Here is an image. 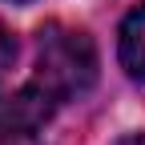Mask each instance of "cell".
<instances>
[{
  "label": "cell",
  "instance_id": "1",
  "mask_svg": "<svg viewBox=\"0 0 145 145\" xmlns=\"http://www.w3.org/2000/svg\"><path fill=\"white\" fill-rule=\"evenodd\" d=\"M97 81V48L81 28L48 24L40 28V48H36V85L52 93L57 101L89 93Z\"/></svg>",
  "mask_w": 145,
  "mask_h": 145
},
{
  "label": "cell",
  "instance_id": "5",
  "mask_svg": "<svg viewBox=\"0 0 145 145\" xmlns=\"http://www.w3.org/2000/svg\"><path fill=\"white\" fill-rule=\"evenodd\" d=\"M0 145H40L32 133H0Z\"/></svg>",
  "mask_w": 145,
  "mask_h": 145
},
{
  "label": "cell",
  "instance_id": "4",
  "mask_svg": "<svg viewBox=\"0 0 145 145\" xmlns=\"http://www.w3.org/2000/svg\"><path fill=\"white\" fill-rule=\"evenodd\" d=\"M12 57H16V40H12V32L0 24V72L12 65Z\"/></svg>",
  "mask_w": 145,
  "mask_h": 145
},
{
  "label": "cell",
  "instance_id": "3",
  "mask_svg": "<svg viewBox=\"0 0 145 145\" xmlns=\"http://www.w3.org/2000/svg\"><path fill=\"white\" fill-rule=\"evenodd\" d=\"M121 65L129 77L145 81V4H137L121 24Z\"/></svg>",
  "mask_w": 145,
  "mask_h": 145
},
{
  "label": "cell",
  "instance_id": "6",
  "mask_svg": "<svg viewBox=\"0 0 145 145\" xmlns=\"http://www.w3.org/2000/svg\"><path fill=\"white\" fill-rule=\"evenodd\" d=\"M117 145H145V137H141V133H137V137H121Z\"/></svg>",
  "mask_w": 145,
  "mask_h": 145
},
{
  "label": "cell",
  "instance_id": "2",
  "mask_svg": "<svg viewBox=\"0 0 145 145\" xmlns=\"http://www.w3.org/2000/svg\"><path fill=\"white\" fill-rule=\"evenodd\" d=\"M57 97L44 93L40 85H24L20 93H4L0 97V133H32L52 117Z\"/></svg>",
  "mask_w": 145,
  "mask_h": 145
}]
</instances>
